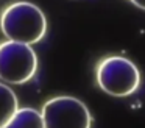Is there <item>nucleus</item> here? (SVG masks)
<instances>
[{
	"instance_id": "nucleus-6",
	"label": "nucleus",
	"mask_w": 145,
	"mask_h": 128,
	"mask_svg": "<svg viewBox=\"0 0 145 128\" xmlns=\"http://www.w3.org/2000/svg\"><path fill=\"white\" fill-rule=\"evenodd\" d=\"M19 109L16 94L10 86L5 83H0V128H3L8 122L13 119V116Z\"/></svg>"
},
{
	"instance_id": "nucleus-4",
	"label": "nucleus",
	"mask_w": 145,
	"mask_h": 128,
	"mask_svg": "<svg viewBox=\"0 0 145 128\" xmlns=\"http://www.w3.org/2000/svg\"><path fill=\"white\" fill-rule=\"evenodd\" d=\"M45 128H91L92 117L81 100L70 95H58L42 106Z\"/></svg>"
},
{
	"instance_id": "nucleus-7",
	"label": "nucleus",
	"mask_w": 145,
	"mask_h": 128,
	"mask_svg": "<svg viewBox=\"0 0 145 128\" xmlns=\"http://www.w3.org/2000/svg\"><path fill=\"white\" fill-rule=\"evenodd\" d=\"M129 2H131L134 6H137V8L145 9V0H129Z\"/></svg>"
},
{
	"instance_id": "nucleus-1",
	"label": "nucleus",
	"mask_w": 145,
	"mask_h": 128,
	"mask_svg": "<svg viewBox=\"0 0 145 128\" xmlns=\"http://www.w3.org/2000/svg\"><path fill=\"white\" fill-rule=\"evenodd\" d=\"M0 28L10 41L33 45L45 36L47 19L39 6L30 2H14L0 14Z\"/></svg>"
},
{
	"instance_id": "nucleus-5",
	"label": "nucleus",
	"mask_w": 145,
	"mask_h": 128,
	"mask_svg": "<svg viewBox=\"0 0 145 128\" xmlns=\"http://www.w3.org/2000/svg\"><path fill=\"white\" fill-rule=\"evenodd\" d=\"M3 128H45L44 119L39 111L33 108H19Z\"/></svg>"
},
{
	"instance_id": "nucleus-2",
	"label": "nucleus",
	"mask_w": 145,
	"mask_h": 128,
	"mask_svg": "<svg viewBox=\"0 0 145 128\" xmlns=\"http://www.w3.org/2000/svg\"><path fill=\"white\" fill-rule=\"evenodd\" d=\"M95 80L103 92L112 97H128L140 84L139 69L125 56H106L97 64Z\"/></svg>"
},
{
	"instance_id": "nucleus-3",
	"label": "nucleus",
	"mask_w": 145,
	"mask_h": 128,
	"mask_svg": "<svg viewBox=\"0 0 145 128\" xmlns=\"http://www.w3.org/2000/svg\"><path fill=\"white\" fill-rule=\"evenodd\" d=\"M38 56L31 45L16 41L0 42V80L10 84H24L35 77Z\"/></svg>"
}]
</instances>
